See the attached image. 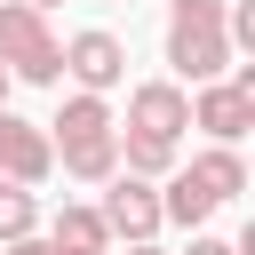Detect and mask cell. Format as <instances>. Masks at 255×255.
I'll use <instances>...</instances> for the list:
<instances>
[{
  "mask_svg": "<svg viewBox=\"0 0 255 255\" xmlns=\"http://www.w3.org/2000/svg\"><path fill=\"white\" fill-rule=\"evenodd\" d=\"M231 56H239L231 48V0H167V64H175V80L215 88L223 72H239Z\"/></svg>",
  "mask_w": 255,
  "mask_h": 255,
  "instance_id": "cell-1",
  "label": "cell"
},
{
  "mask_svg": "<svg viewBox=\"0 0 255 255\" xmlns=\"http://www.w3.org/2000/svg\"><path fill=\"white\" fill-rule=\"evenodd\" d=\"M0 64H8L24 88H56V80H72V72H64V40H56L48 16L24 8V0H0Z\"/></svg>",
  "mask_w": 255,
  "mask_h": 255,
  "instance_id": "cell-2",
  "label": "cell"
},
{
  "mask_svg": "<svg viewBox=\"0 0 255 255\" xmlns=\"http://www.w3.org/2000/svg\"><path fill=\"white\" fill-rule=\"evenodd\" d=\"M64 72H72V88H80V96H112V88L128 80V40H120V32H104V24H88V32H72V40H64Z\"/></svg>",
  "mask_w": 255,
  "mask_h": 255,
  "instance_id": "cell-3",
  "label": "cell"
},
{
  "mask_svg": "<svg viewBox=\"0 0 255 255\" xmlns=\"http://www.w3.org/2000/svg\"><path fill=\"white\" fill-rule=\"evenodd\" d=\"M104 223H112V239H120V247H151V239H159V223H167V191H159V183H143V175H120V183L104 191Z\"/></svg>",
  "mask_w": 255,
  "mask_h": 255,
  "instance_id": "cell-4",
  "label": "cell"
},
{
  "mask_svg": "<svg viewBox=\"0 0 255 255\" xmlns=\"http://www.w3.org/2000/svg\"><path fill=\"white\" fill-rule=\"evenodd\" d=\"M56 167H64L56 135H48L40 120H16V112H0V183H48Z\"/></svg>",
  "mask_w": 255,
  "mask_h": 255,
  "instance_id": "cell-5",
  "label": "cell"
},
{
  "mask_svg": "<svg viewBox=\"0 0 255 255\" xmlns=\"http://www.w3.org/2000/svg\"><path fill=\"white\" fill-rule=\"evenodd\" d=\"M183 128H191V96H183V80H143V88H128V135L183 143Z\"/></svg>",
  "mask_w": 255,
  "mask_h": 255,
  "instance_id": "cell-6",
  "label": "cell"
},
{
  "mask_svg": "<svg viewBox=\"0 0 255 255\" xmlns=\"http://www.w3.org/2000/svg\"><path fill=\"white\" fill-rule=\"evenodd\" d=\"M191 128H207L215 143H231V151H239V135L255 128V112H247V96H239L231 80H215V88H199V96H191Z\"/></svg>",
  "mask_w": 255,
  "mask_h": 255,
  "instance_id": "cell-7",
  "label": "cell"
},
{
  "mask_svg": "<svg viewBox=\"0 0 255 255\" xmlns=\"http://www.w3.org/2000/svg\"><path fill=\"white\" fill-rule=\"evenodd\" d=\"M48 239H56V247H80V255H112V247H120L112 223H104V199H64L56 223H48Z\"/></svg>",
  "mask_w": 255,
  "mask_h": 255,
  "instance_id": "cell-8",
  "label": "cell"
},
{
  "mask_svg": "<svg viewBox=\"0 0 255 255\" xmlns=\"http://www.w3.org/2000/svg\"><path fill=\"white\" fill-rule=\"evenodd\" d=\"M48 135H56V151H64V143H88V135H120V120H112L104 96H64L56 120H48Z\"/></svg>",
  "mask_w": 255,
  "mask_h": 255,
  "instance_id": "cell-9",
  "label": "cell"
},
{
  "mask_svg": "<svg viewBox=\"0 0 255 255\" xmlns=\"http://www.w3.org/2000/svg\"><path fill=\"white\" fill-rule=\"evenodd\" d=\"M159 191H167V223H175V231H191V239H199V231H207V215L223 207V199H215V191H207L191 167H183V175H167Z\"/></svg>",
  "mask_w": 255,
  "mask_h": 255,
  "instance_id": "cell-10",
  "label": "cell"
},
{
  "mask_svg": "<svg viewBox=\"0 0 255 255\" xmlns=\"http://www.w3.org/2000/svg\"><path fill=\"white\" fill-rule=\"evenodd\" d=\"M183 167H191V175H199V183H207L215 199H231V191H247V159H239L231 143H207V151H191Z\"/></svg>",
  "mask_w": 255,
  "mask_h": 255,
  "instance_id": "cell-11",
  "label": "cell"
},
{
  "mask_svg": "<svg viewBox=\"0 0 255 255\" xmlns=\"http://www.w3.org/2000/svg\"><path fill=\"white\" fill-rule=\"evenodd\" d=\"M120 143H128V175H143V183L183 175V143H151V135H128V128H120Z\"/></svg>",
  "mask_w": 255,
  "mask_h": 255,
  "instance_id": "cell-12",
  "label": "cell"
},
{
  "mask_svg": "<svg viewBox=\"0 0 255 255\" xmlns=\"http://www.w3.org/2000/svg\"><path fill=\"white\" fill-rule=\"evenodd\" d=\"M40 239V191L32 183H0V247Z\"/></svg>",
  "mask_w": 255,
  "mask_h": 255,
  "instance_id": "cell-13",
  "label": "cell"
},
{
  "mask_svg": "<svg viewBox=\"0 0 255 255\" xmlns=\"http://www.w3.org/2000/svg\"><path fill=\"white\" fill-rule=\"evenodd\" d=\"M231 48L255 64V0H231Z\"/></svg>",
  "mask_w": 255,
  "mask_h": 255,
  "instance_id": "cell-14",
  "label": "cell"
},
{
  "mask_svg": "<svg viewBox=\"0 0 255 255\" xmlns=\"http://www.w3.org/2000/svg\"><path fill=\"white\" fill-rule=\"evenodd\" d=\"M183 255H239V239H215V231H199V239H191Z\"/></svg>",
  "mask_w": 255,
  "mask_h": 255,
  "instance_id": "cell-15",
  "label": "cell"
},
{
  "mask_svg": "<svg viewBox=\"0 0 255 255\" xmlns=\"http://www.w3.org/2000/svg\"><path fill=\"white\" fill-rule=\"evenodd\" d=\"M8 255H72V247H56V239H48V231H40V239H16V247H8Z\"/></svg>",
  "mask_w": 255,
  "mask_h": 255,
  "instance_id": "cell-16",
  "label": "cell"
},
{
  "mask_svg": "<svg viewBox=\"0 0 255 255\" xmlns=\"http://www.w3.org/2000/svg\"><path fill=\"white\" fill-rule=\"evenodd\" d=\"M231 88H239V96H247V112H255V64H239V72H231Z\"/></svg>",
  "mask_w": 255,
  "mask_h": 255,
  "instance_id": "cell-17",
  "label": "cell"
},
{
  "mask_svg": "<svg viewBox=\"0 0 255 255\" xmlns=\"http://www.w3.org/2000/svg\"><path fill=\"white\" fill-rule=\"evenodd\" d=\"M239 255H255V215H247V223H239Z\"/></svg>",
  "mask_w": 255,
  "mask_h": 255,
  "instance_id": "cell-18",
  "label": "cell"
},
{
  "mask_svg": "<svg viewBox=\"0 0 255 255\" xmlns=\"http://www.w3.org/2000/svg\"><path fill=\"white\" fill-rule=\"evenodd\" d=\"M8 88H16V72H8V64H0V112H8Z\"/></svg>",
  "mask_w": 255,
  "mask_h": 255,
  "instance_id": "cell-19",
  "label": "cell"
},
{
  "mask_svg": "<svg viewBox=\"0 0 255 255\" xmlns=\"http://www.w3.org/2000/svg\"><path fill=\"white\" fill-rule=\"evenodd\" d=\"M128 255H167V247H159V239H151V247H128Z\"/></svg>",
  "mask_w": 255,
  "mask_h": 255,
  "instance_id": "cell-20",
  "label": "cell"
},
{
  "mask_svg": "<svg viewBox=\"0 0 255 255\" xmlns=\"http://www.w3.org/2000/svg\"><path fill=\"white\" fill-rule=\"evenodd\" d=\"M24 8H40V16H48V8H56V0H24Z\"/></svg>",
  "mask_w": 255,
  "mask_h": 255,
  "instance_id": "cell-21",
  "label": "cell"
},
{
  "mask_svg": "<svg viewBox=\"0 0 255 255\" xmlns=\"http://www.w3.org/2000/svg\"><path fill=\"white\" fill-rule=\"evenodd\" d=\"M88 8H104V0H88Z\"/></svg>",
  "mask_w": 255,
  "mask_h": 255,
  "instance_id": "cell-22",
  "label": "cell"
}]
</instances>
